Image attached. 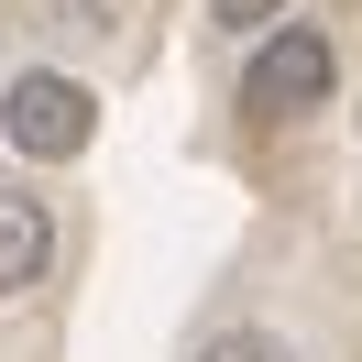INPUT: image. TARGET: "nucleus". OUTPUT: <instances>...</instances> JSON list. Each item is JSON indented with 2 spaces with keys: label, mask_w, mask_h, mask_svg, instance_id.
<instances>
[{
  "label": "nucleus",
  "mask_w": 362,
  "mask_h": 362,
  "mask_svg": "<svg viewBox=\"0 0 362 362\" xmlns=\"http://www.w3.org/2000/svg\"><path fill=\"white\" fill-rule=\"evenodd\" d=\"M209 23H220V33H274L286 0H209Z\"/></svg>",
  "instance_id": "obj_6"
},
{
  "label": "nucleus",
  "mask_w": 362,
  "mask_h": 362,
  "mask_svg": "<svg viewBox=\"0 0 362 362\" xmlns=\"http://www.w3.org/2000/svg\"><path fill=\"white\" fill-rule=\"evenodd\" d=\"M55 33H77V45H110L121 23H132V0H33Z\"/></svg>",
  "instance_id": "obj_4"
},
{
  "label": "nucleus",
  "mask_w": 362,
  "mask_h": 362,
  "mask_svg": "<svg viewBox=\"0 0 362 362\" xmlns=\"http://www.w3.org/2000/svg\"><path fill=\"white\" fill-rule=\"evenodd\" d=\"M198 362H296V351H286V329H252V318H230V329H209V340H198Z\"/></svg>",
  "instance_id": "obj_5"
},
{
  "label": "nucleus",
  "mask_w": 362,
  "mask_h": 362,
  "mask_svg": "<svg viewBox=\"0 0 362 362\" xmlns=\"http://www.w3.org/2000/svg\"><path fill=\"white\" fill-rule=\"evenodd\" d=\"M0 143L23 165H77L99 143V88L66 66H23L11 88H0Z\"/></svg>",
  "instance_id": "obj_1"
},
{
  "label": "nucleus",
  "mask_w": 362,
  "mask_h": 362,
  "mask_svg": "<svg viewBox=\"0 0 362 362\" xmlns=\"http://www.w3.org/2000/svg\"><path fill=\"white\" fill-rule=\"evenodd\" d=\"M55 274V209L33 187H0V296H33Z\"/></svg>",
  "instance_id": "obj_3"
},
{
  "label": "nucleus",
  "mask_w": 362,
  "mask_h": 362,
  "mask_svg": "<svg viewBox=\"0 0 362 362\" xmlns=\"http://www.w3.org/2000/svg\"><path fill=\"white\" fill-rule=\"evenodd\" d=\"M329 88H340V45L318 23H274L242 55V110L252 121H308V110H329Z\"/></svg>",
  "instance_id": "obj_2"
}]
</instances>
